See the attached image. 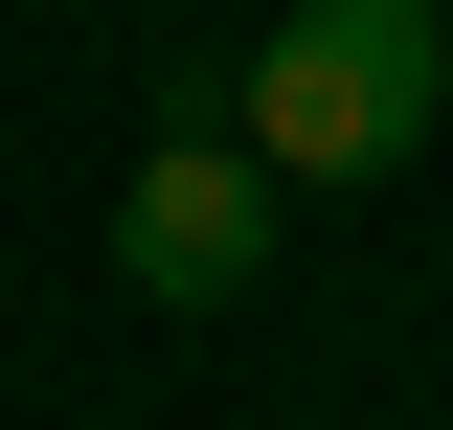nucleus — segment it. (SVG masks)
I'll use <instances>...</instances> for the list:
<instances>
[{"label": "nucleus", "instance_id": "nucleus-1", "mask_svg": "<svg viewBox=\"0 0 453 430\" xmlns=\"http://www.w3.org/2000/svg\"><path fill=\"white\" fill-rule=\"evenodd\" d=\"M431 113H453V23L431 0H295L273 46L226 68V136L273 181H408Z\"/></svg>", "mask_w": 453, "mask_h": 430}, {"label": "nucleus", "instance_id": "nucleus-2", "mask_svg": "<svg viewBox=\"0 0 453 430\" xmlns=\"http://www.w3.org/2000/svg\"><path fill=\"white\" fill-rule=\"evenodd\" d=\"M273 204H295V181L250 159V136H226V91H204V113L159 136V159L113 181V272H136L159 318H226V295L273 272Z\"/></svg>", "mask_w": 453, "mask_h": 430}]
</instances>
